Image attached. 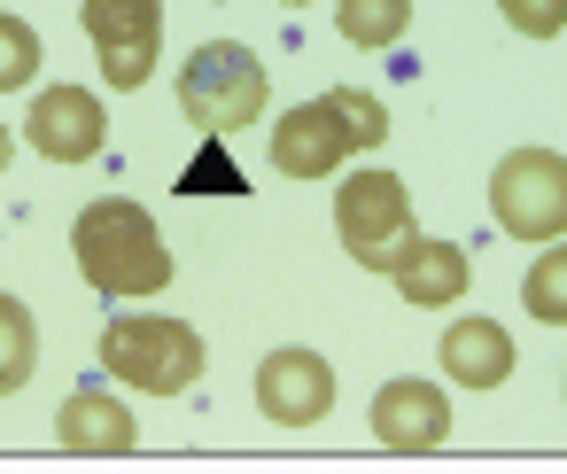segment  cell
Masks as SVG:
<instances>
[{
	"mask_svg": "<svg viewBox=\"0 0 567 474\" xmlns=\"http://www.w3.org/2000/svg\"><path fill=\"white\" fill-rule=\"evenodd\" d=\"M71 257L86 272L94 296H117V303H141L156 288H172V249L156 234V218L125 195H102L71 218Z\"/></svg>",
	"mask_w": 567,
	"mask_h": 474,
	"instance_id": "obj_1",
	"label": "cell"
},
{
	"mask_svg": "<svg viewBox=\"0 0 567 474\" xmlns=\"http://www.w3.org/2000/svg\"><path fill=\"white\" fill-rule=\"evenodd\" d=\"M102 373L148 389V396H187L203 381V334L187 319H164V311L110 319L102 327Z\"/></svg>",
	"mask_w": 567,
	"mask_h": 474,
	"instance_id": "obj_2",
	"label": "cell"
},
{
	"mask_svg": "<svg viewBox=\"0 0 567 474\" xmlns=\"http://www.w3.org/2000/svg\"><path fill=\"white\" fill-rule=\"evenodd\" d=\"M179 110L195 133L210 141H234L241 125L265 117V63L241 48V40H203L179 71Z\"/></svg>",
	"mask_w": 567,
	"mask_h": 474,
	"instance_id": "obj_3",
	"label": "cell"
},
{
	"mask_svg": "<svg viewBox=\"0 0 567 474\" xmlns=\"http://www.w3.org/2000/svg\"><path fill=\"white\" fill-rule=\"evenodd\" d=\"M334 234L350 249V265L365 272H396V257L412 249V195L396 172H350L342 195H334Z\"/></svg>",
	"mask_w": 567,
	"mask_h": 474,
	"instance_id": "obj_4",
	"label": "cell"
},
{
	"mask_svg": "<svg viewBox=\"0 0 567 474\" xmlns=\"http://www.w3.org/2000/svg\"><path fill=\"white\" fill-rule=\"evenodd\" d=\"M489 210L513 241H559L567 234V156L559 148H513L489 172Z\"/></svg>",
	"mask_w": 567,
	"mask_h": 474,
	"instance_id": "obj_5",
	"label": "cell"
},
{
	"mask_svg": "<svg viewBox=\"0 0 567 474\" xmlns=\"http://www.w3.org/2000/svg\"><path fill=\"white\" fill-rule=\"evenodd\" d=\"M94 55H102V86L133 94L156 79V55H164V0H86L79 9Z\"/></svg>",
	"mask_w": 567,
	"mask_h": 474,
	"instance_id": "obj_6",
	"label": "cell"
},
{
	"mask_svg": "<svg viewBox=\"0 0 567 474\" xmlns=\"http://www.w3.org/2000/svg\"><path fill=\"white\" fill-rule=\"evenodd\" d=\"M365 427H373L381 451H396V458H427V451L451 443V396H443L435 381H420V373H396V381L373 389Z\"/></svg>",
	"mask_w": 567,
	"mask_h": 474,
	"instance_id": "obj_7",
	"label": "cell"
},
{
	"mask_svg": "<svg viewBox=\"0 0 567 474\" xmlns=\"http://www.w3.org/2000/svg\"><path fill=\"white\" fill-rule=\"evenodd\" d=\"M257 412L272 427H319L334 412V365L319 350H303V342L265 350V365H257Z\"/></svg>",
	"mask_w": 567,
	"mask_h": 474,
	"instance_id": "obj_8",
	"label": "cell"
},
{
	"mask_svg": "<svg viewBox=\"0 0 567 474\" xmlns=\"http://www.w3.org/2000/svg\"><path fill=\"white\" fill-rule=\"evenodd\" d=\"M24 141H32L48 164H86V156H102V141H110L102 94H86V86H40V94H32V117H24Z\"/></svg>",
	"mask_w": 567,
	"mask_h": 474,
	"instance_id": "obj_9",
	"label": "cell"
},
{
	"mask_svg": "<svg viewBox=\"0 0 567 474\" xmlns=\"http://www.w3.org/2000/svg\"><path fill=\"white\" fill-rule=\"evenodd\" d=\"M358 141H350V125L334 117V102H296L280 125H272V172L280 179H334L342 172V156H350Z\"/></svg>",
	"mask_w": 567,
	"mask_h": 474,
	"instance_id": "obj_10",
	"label": "cell"
},
{
	"mask_svg": "<svg viewBox=\"0 0 567 474\" xmlns=\"http://www.w3.org/2000/svg\"><path fill=\"white\" fill-rule=\"evenodd\" d=\"M55 443L71 458H125V451H141V420L110 389H71L63 412H55Z\"/></svg>",
	"mask_w": 567,
	"mask_h": 474,
	"instance_id": "obj_11",
	"label": "cell"
},
{
	"mask_svg": "<svg viewBox=\"0 0 567 474\" xmlns=\"http://www.w3.org/2000/svg\"><path fill=\"white\" fill-rule=\"evenodd\" d=\"M396 296L412 303V311H451L458 296H466V280H474V265H466V249L458 241H427V234H412V249L396 257Z\"/></svg>",
	"mask_w": 567,
	"mask_h": 474,
	"instance_id": "obj_12",
	"label": "cell"
},
{
	"mask_svg": "<svg viewBox=\"0 0 567 474\" xmlns=\"http://www.w3.org/2000/svg\"><path fill=\"white\" fill-rule=\"evenodd\" d=\"M435 358H443V381H458V389H497V381H513V334L497 327V319H451L443 327V342H435Z\"/></svg>",
	"mask_w": 567,
	"mask_h": 474,
	"instance_id": "obj_13",
	"label": "cell"
},
{
	"mask_svg": "<svg viewBox=\"0 0 567 474\" xmlns=\"http://www.w3.org/2000/svg\"><path fill=\"white\" fill-rule=\"evenodd\" d=\"M334 32L350 48L381 55V48H396L412 32V0H334Z\"/></svg>",
	"mask_w": 567,
	"mask_h": 474,
	"instance_id": "obj_14",
	"label": "cell"
},
{
	"mask_svg": "<svg viewBox=\"0 0 567 474\" xmlns=\"http://www.w3.org/2000/svg\"><path fill=\"white\" fill-rule=\"evenodd\" d=\"M40 365V319L24 296H0V396H17Z\"/></svg>",
	"mask_w": 567,
	"mask_h": 474,
	"instance_id": "obj_15",
	"label": "cell"
},
{
	"mask_svg": "<svg viewBox=\"0 0 567 474\" xmlns=\"http://www.w3.org/2000/svg\"><path fill=\"white\" fill-rule=\"evenodd\" d=\"M520 303L536 327H567V241H551L528 272H520Z\"/></svg>",
	"mask_w": 567,
	"mask_h": 474,
	"instance_id": "obj_16",
	"label": "cell"
},
{
	"mask_svg": "<svg viewBox=\"0 0 567 474\" xmlns=\"http://www.w3.org/2000/svg\"><path fill=\"white\" fill-rule=\"evenodd\" d=\"M172 195H249V187H241V164L226 156V141H210V133H203V156L179 172V187H172Z\"/></svg>",
	"mask_w": 567,
	"mask_h": 474,
	"instance_id": "obj_17",
	"label": "cell"
},
{
	"mask_svg": "<svg viewBox=\"0 0 567 474\" xmlns=\"http://www.w3.org/2000/svg\"><path fill=\"white\" fill-rule=\"evenodd\" d=\"M32 71H40V32H32L24 17H9V9H0V94L32 86Z\"/></svg>",
	"mask_w": 567,
	"mask_h": 474,
	"instance_id": "obj_18",
	"label": "cell"
},
{
	"mask_svg": "<svg viewBox=\"0 0 567 474\" xmlns=\"http://www.w3.org/2000/svg\"><path fill=\"white\" fill-rule=\"evenodd\" d=\"M327 102H334V117L350 125L358 148H381V141H389V110H381V94H365V86H334Z\"/></svg>",
	"mask_w": 567,
	"mask_h": 474,
	"instance_id": "obj_19",
	"label": "cell"
},
{
	"mask_svg": "<svg viewBox=\"0 0 567 474\" xmlns=\"http://www.w3.org/2000/svg\"><path fill=\"white\" fill-rule=\"evenodd\" d=\"M497 17H505L520 40H559V32H567V0H497Z\"/></svg>",
	"mask_w": 567,
	"mask_h": 474,
	"instance_id": "obj_20",
	"label": "cell"
},
{
	"mask_svg": "<svg viewBox=\"0 0 567 474\" xmlns=\"http://www.w3.org/2000/svg\"><path fill=\"white\" fill-rule=\"evenodd\" d=\"M9 156H17V133H9V125H0V172H9Z\"/></svg>",
	"mask_w": 567,
	"mask_h": 474,
	"instance_id": "obj_21",
	"label": "cell"
},
{
	"mask_svg": "<svg viewBox=\"0 0 567 474\" xmlns=\"http://www.w3.org/2000/svg\"><path fill=\"white\" fill-rule=\"evenodd\" d=\"M272 9H311V0H272Z\"/></svg>",
	"mask_w": 567,
	"mask_h": 474,
	"instance_id": "obj_22",
	"label": "cell"
}]
</instances>
